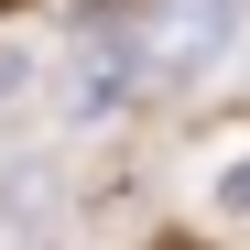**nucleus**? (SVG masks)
<instances>
[{
    "mask_svg": "<svg viewBox=\"0 0 250 250\" xmlns=\"http://www.w3.org/2000/svg\"><path fill=\"white\" fill-rule=\"evenodd\" d=\"M0 250H65V174L44 152L0 163Z\"/></svg>",
    "mask_w": 250,
    "mask_h": 250,
    "instance_id": "nucleus-3",
    "label": "nucleus"
},
{
    "mask_svg": "<svg viewBox=\"0 0 250 250\" xmlns=\"http://www.w3.org/2000/svg\"><path fill=\"white\" fill-rule=\"evenodd\" d=\"M131 87H152V76H142V22H120L109 44H76V65H65V120L98 131V120L131 109Z\"/></svg>",
    "mask_w": 250,
    "mask_h": 250,
    "instance_id": "nucleus-2",
    "label": "nucleus"
},
{
    "mask_svg": "<svg viewBox=\"0 0 250 250\" xmlns=\"http://www.w3.org/2000/svg\"><path fill=\"white\" fill-rule=\"evenodd\" d=\"M163 250H185V239H163Z\"/></svg>",
    "mask_w": 250,
    "mask_h": 250,
    "instance_id": "nucleus-5",
    "label": "nucleus"
},
{
    "mask_svg": "<svg viewBox=\"0 0 250 250\" xmlns=\"http://www.w3.org/2000/svg\"><path fill=\"white\" fill-rule=\"evenodd\" d=\"M229 44H250V0H174L163 22H142V76L152 87H207L229 65Z\"/></svg>",
    "mask_w": 250,
    "mask_h": 250,
    "instance_id": "nucleus-1",
    "label": "nucleus"
},
{
    "mask_svg": "<svg viewBox=\"0 0 250 250\" xmlns=\"http://www.w3.org/2000/svg\"><path fill=\"white\" fill-rule=\"evenodd\" d=\"M0 98H22V55H0Z\"/></svg>",
    "mask_w": 250,
    "mask_h": 250,
    "instance_id": "nucleus-4",
    "label": "nucleus"
}]
</instances>
